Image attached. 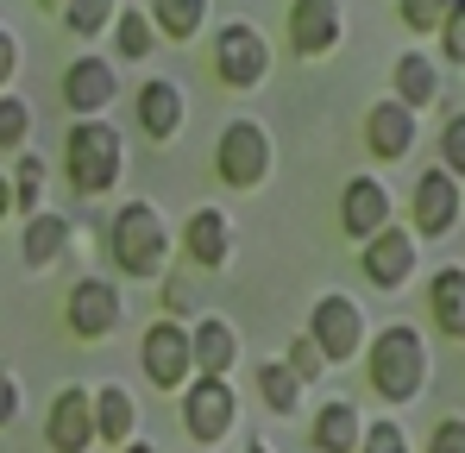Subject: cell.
Here are the masks:
<instances>
[{
	"label": "cell",
	"instance_id": "obj_22",
	"mask_svg": "<svg viewBox=\"0 0 465 453\" xmlns=\"http://www.w3.org/2000/svg\"><path fill=\"white\" fill-rule=\"evenodd\" d=\"M428 315L440 334L465 340V265H440L434 284H428Z\"/></svg>",
	"mask_w": 465,
	"mask_h": 453
},
{
	"label": "cell",
	"instance_id": "obj_19",
	"mask_svg": "<svg viewBox=\"0 0 465 453\" xmlns=\"http://www.w3.org/2000/svg\"><path fill=\"white\" fill-rule=\"evenodd\" d=\"M359 435H365V416H359L352 397H327L321 416H314V428H309L314 453H359Z\"/></svg>",
	"mask_w": 465,
	"mask_h": 453
},
{
	"label": "cell",
	"instance_id": "obj_32",
	"mask_svg": "<svg viewBox=\"0 0 465 453\" xmlns=\"http://www.w3.org/2000/svg\"><path fill=\"white\" fill-rule=\"evenodd\" d=\"M440 51H447V64H465V0H447V13H440Z\"/></svg>",
	"mask_w": 465,
	"mask_h": 453
},
{
	"label": "cell",
	"instance_id": "obj_24",
	"mask_svg": "<svg viewBox=\"0 0 465 453\" xmlns=\"http://www.w3.org/2000/svg\"><path fill=\"white\" fill-rule=\"evenodd\" d=\"M396 101L415 107V114L440 101V64H434L428 51H402V57H396Z\"/></svg>",
	"mask_w": 465,
	"mask_h": 453
},
{
	"label": "cell",
	"instance_id": "obj_18",
	"mask_svg": "<svg viewBox=\"0 0 465 453\" xmlns=\"http://www.w3.org/2000/svg\"><path fill=\"white\" fill-rule=\"evenodd\" d=\"M189 359H195V372H202V378H227L232 359H239V334H232V321L202 315V321L189 327Z\"/></svg>",
	"mask_w": 465,
	"mask_h": 453
},
{
	"label": "cell",
	"instance_id": "obj_5",
	"mask_svg": "<svg viewBox=\"0 0 465 453\" xmlns=\"http://www.w3.org/2000/svg\"><path fill=\"white\" fill-rule=\"evenodd\" d=\"M309 334H314V347L327 353V366H346L352 353H365V308L352 297H340V290H327L309 315Z\"/></svg>",
	"mask_w": 465,
	"mask_h": 453
},
{
	"label": "cell",
	"instance_id": "obj_13",
	"mask_svg": "<svg viewBox=\"0 0 465 453\" xmlns=\"http://www.w3.org/2000/svg\"><path fill=\"white\" fill-rule=\"evenodd\" d=\"M120 95V76L114 64H101V57H76L70 70H64V107L88 120V114H107V101Z\"/></svg>",
	"mask_w": 465,
	"mask_h": 453
},
{
	"label": "cell",
	"instance_id": "obj_31",
	"mask_svg": "<svg viewBox=\"0 0 465 453\" xmlns=\"http://www.w3.org/2000/svg\"><path fill=\"white\" fill-rule=\"evenodd\" d=\"M283 366L302 378V384H321V378H327V353L314 347V334H296V340H290V353H283Z\"/></svg>",
	"mask_w": 465,
	"mask_h": 453
},
{
	"label": "cell",
	"instance_id": "obj_17",
	"mask_svg": "<svg viewBox=\"0 0 465 453\" xmlns=\"http://www.w3.org/2000/svg\"><path fill=\"white\" fill-rule=\"evenodd\" d=\"M183 252H189V265L195 271H221L232 252V226L221 208H195L189 215V226H183Z\"/></svg>",
	"mask_w": 465,
	"mask_h": 453
},
{
	"label": "cell",
	"instance_id": "obj_28",
	"mask_svg": "<svg viewBox=\"0 0 465 453\" xmlns=\"http://www.w3.org/2000/svg\"><path fill=\"white\" fill-rule=\"evenodd\" d=\"M13 208H25V215L45 208V157H38V151H19V170H13Z\"/></svg>",
	"mask_w": 465,
	"mask_h": 453
},
{
	"label": "cell",
	"instance_id": "obj_14",
	"mask_svg": "<svg viewBox=\"0 0 465 453\" xmlns=\"http://www.w3.org/2000/svg\"><path fill=\"white\" fill-rule=\"evenodd\" d=\"M290 45L296 57H327L340 45V0H290Z\"/></svg>",
	"mask_w": 465,
	"mask_h": 453
},
{
	"label": "cell",
	"instance_id": "obj_33",
	"mask_svg": "<svg viewBox=\"0 0 465 453\" xmlns=\"http://www.w3.org/2000/svg\"><path fill=\"white\" fill-rule=\"evenodd\" d=\"M359 453H409V435H402V422H365V435H359Z\"/></svg>",
	"mask_w": 465,
	"mask_h": 453
},
{
	"label": "cell",
	"instance_id": "obj_8",
	"mask_svg": "<svg viewBox=\"0 0 465 453\" xmlns=\"http://www.w3.org/2000/svg\"><path fill=\"white\" fill-rule=\"evenodd\" d=\"M214 76L227 82V88H258L264 76H271V45H264V32L258 25H221V38H214Z\"/></svg>",
	"mask_w": 465,
	"mask_h": 453
},
{
	"label": "cell",
	"instance_id": "obj_2",
	"mask_svg": "<svg viewBox=\"0 0 465 453\" xmlns=\"http://www.w3.org/2000/svg\"><path fill=\"white\" fill-rule=\"evenodd\" d=\"M64 170H70V189H76V196H107V189L120 183V170H126V139H120V126H114L107 114L76 120L70 139H64Z\"/></svg>",
	"mask_w": 465,
	"mask_h": 453
},
{
	"label": "cell",
	"instance_id": "obj_34",
	"mask_svg": "<svg viewBox=\"0 0 465 453\" xmlns=\"http://www.w3.org/2000/svg\"><path fill=\"white\" fill-rule=\"evenodd\" d=\"M396 13H402V25H409V32H434V25H440V13H447V0H396Z\"/></svg>",
	"mask_w": 465,
	"mask_h": 453
},
{
	"label": "cell",
	"instance_id": "obj_42",
	"mask_svg": "<svg viewBox=\"0 0 465 453\" xmlns=\"http://www.w3.org/2000/svg\"><path fill=\"white\" fill-rule=\"evenodd\" d=\"M45 6H57V0H45Z\"/></svg>",
	"mask_w": 465,
	"mask_h": 453
},
{
	"label": "cell",
	"instance_id": "obj_39",
	"mask_svg": "<svg viewBox=\"0 0 465 453\" xmlns=\"http://www.w3.org/2000/svg\"><path fill=\"white\" fill-rule=\"evenodd\" d=\"M13 215V176H0V221Z\"/></svg>",
	"mask_w": 465,
	"mask_h": 453
},
{
	"label": "cell",
	"instance_id": "obj_40",
	"mask_svg": "<svg viewBox=\"0 0 465 453\" xmlns=\"http://www.w3.org/2000/svg\"><path fill=\"white\" fill-rule=\"evenodd\" d=\"M126 453H157V448L152 441H126Z\"/></svg>",
	"mask_w": 465,
	"mask_h": 453
},
{
	"label": "cell",
	"instance_id": "obj_35",
	"mask_svg": "<svg viewBox=\"0 0 465 453\" xmlns=\"http://www.w3.org/2000/svg\"><path fill=\"white\" fill-rule=\"evenodd\" d=\"M440 157H447L453 176H465V114H453V120L440 126Z\"/></svg>",
	"mask_w": 465,
	"mask_h": 453
},
{
	"label": "cell",
	"instance_id": "obj_21",
	"mask_svg": "<svg viewBox=\"0 0 465 453\" xmlns=\"http://www.w3.org/2000/svg\"><path fill=\"white\" fill-rule=\"evenodd\" d=\"M139 126H145L152 139H176V133H183V88H176L170 76H152V82L139 88Z\"/></svg>",
	"mask_w": 465,
	"mask_h": 453
},
{
	"label": "cell",
	"instance_id": "obj_37",
	"mask_svg": "<svg viewBox=\"0 0 465 453\" xmlns=\"http://www.w3.org/2000/svg\"><path fill=\"white\" fill-rule=\"evenodd\" d=\"M6 422H19V378L0 366V428H6Z\"/></svg>",
	"mask_w": 465,
	"mask_h": 453
},
{
	"label": "cell",
	"instance_id": "obj_16",
	"mask_svg": "<svg viewBox=\"0 0 465 453\" xmlns=\"http://www.w3.org/2000/svg\"><path fill=\"white\" fill-rule=\"evenodd\" d=\"M340 226H346L352 239H371L378 226H390V189L378 176H352V183H346V196H340Z\"/></svg>",
	"mask_w": 465,
	"mask_h": 453
},
{
	"label": "cell",
	"instance_id": "obj_11",
	"mask_svg": "<svg viewBox=\"0 0 465 453\" xmlns=\"http://www.w3.org/2000/svg\"><path fill=\"white\" fill-rule=\"evenodd\" d=\"M64 315H70L76 340H107L120 327V315H126V297L114 284H101V277H82L76 290H70V302H64Z\"/></svg>",
	"mask_w": 465,
	"mask_h": 453
},
{
	"label": "cell",
	"instance_id": "obj_41",
	"mask_svg": "<svg viewBox=\"0 0 465 453\" xmlns=\"http://www.w3.org/2000/svg\"><path fill=\"white\" fill-rule=\"evenodd\" d=\"M245 453H271V448H264V441H245Z\"/></svg>",
	"mask_w": 465,
	"mask_h": 453
},
{
	"label": "cell",
	"instance_id": "obj_10",
	"mask_svg": "<svg viewBox=\"0 0 465 453\" xmlns=\"http://www.w3.org/2000/svg\"><path fill=\"white\" fill-rule=\"evenodd\" d=\"M45 441H51V453H88L94 448V390L88 384H64L57 390L51 422H45Z\"/></svg>",
	"mask_w": 465,
	"mask_h": 453
},
{
	"label": "cell",
	"instance_id": "obj_27",
	"mask_svg": "<svg viewBox=\"0 0 465 453\" xmlns=\"http://www.w3.org/2000/svg\"><path fill=\"white\" fill-rule=\"evenodd\" d=\"M258 390H264V403H271L277 416H290V409L302 403V378L290 372L283 359H277V366H258Z\"/></svg>",
	"mask_w": 465,
	"mask_h": 453
},
{
	"label": "cell",
	"instance_id": "obj_36",
	"mask_svg": "<svg viewBox=\"0 0 465 453\" xmlns=\"http://www.w3.org/2000/svg\"><path fill=\"white\" fill-rule=\"evenodd\" d=\"M428 453H465V416H447V422L434 428V441H428Z\"/></svg>",
	"mask_w": 465,
	"mask_h": 453
},
{
	"label": "cell",
	"instance_id": "obj_7",
	"mask_svg": "<svg viewBox=\"0 0 465 453\" xmlns=\"http://www.w3.org/2000/svg\"><path fill=\"white\" fill-rule=\"evenodd\" d=\"M139 366L157 390H183L195 378V359H189V327L170 315V321H152L145 340H139Z\"/></svg>",
	"mask_w": 465,
	"mask_h": 453
},
{
	"label": "cell",
	"instance_id": "obj_1",
	"mask_svg": "<svg viewBox=\"0 0 465 453\" xmlns=\"http://www.w3.org/2000/svg\"><path fill=\"white\" fill-rule=\"evenodd\" d=\"M365 372H371V390L384 403H415L421 384H428V340H421V327L390 321L378 340H365Z\"/></svg>",
	"mask_w": 465,
	"mask_h": 453
},
{
	"label": "cell",
	"instance_id": "obj_4",
	"mask_svg": "<svg viewBox=\"0 0 465 453\" xmlns=\"http://www.w3.org/2000/svg\"><path fill=\"white\" fill-rule=\"evenodd\" d=\"M214 170H221L227 189H258L271 176V133L258 120H232L214 146Z\"/></svg>",
	"mask_w": 465,
	"mask_h": 453
},
{
	"label": "cell",
	"instance_id": "obj_6",
	"mask_svg": "<svg viewBox=\"0 0 465 453\" xmlns=\"http://www.w3.org/2000/svg\"><path fill=\"white\" fill-rule=\"evenodd\" d=\"M232 416H239V397H232L227 378H202L183 390V428L202 441V448H214V441H227L232 435Z\"/></svg>",
	"mask_w": 465,
	"mask_h": 453
},
{
	"label": "cell",
	"instance_id": "obj_30",
	"mask_svg": "<svg viewBox=\"0 0 465 453\" xmlns=\"http://www.w3.org/2000/svg\"><path fill=\"white\" fill-rule=\"evenodd\" d=\"M25 139H32V107H25V95L0 88V151H19Z\"/></svg>",
	"mask_w": 465,
	"mask_h": 453
},
{
	"label": "cell",
	"instance_id": "obj_29",
	"mask_svg": "<svg viewBox=\"0 0 465 453\" xmlns=\"http://www.w3.org/2000/svg\"><path fill=\"white\" fill-rule=\"evenodd\" d=\"M114 13H120V0H64V25L76 38H94L101 25H114Z\"/></svg>",
	"mask_w": 465,
	"mask_h": 453
},
{
	"label": "cell",
	"instance_id": "obj_25",
	"mask_svg": "<svg viewBox=\"0 0 465 453\" xmlns=\"http://www.w3.org/2000/svg\"><path fill=\"white\" fill-rule=\"evenodd\" d=\"M208 6H214V0H152V25L163 32V38L189 45V38L208 25Z\"/></svg>",
	"mask_w": 465,
	"mask_h": 453
},
{
	"label": "cell",
	"instance_id": "obj_15",
	"mask_svg": "<svg viewBox=\"0 0 465 453\" xmlns=\"http://www.w3.org/2000/svg\"><path fill=\"white\" fill-rule=\"evenodd\" d=\"M365 146H371V157H384V164L409 157V151H415V107L378 101V107L365 114Z\"/></svg>",
	"mask_w": 465,
	"mask_h": 453
},
{
	"label": "cell",
	"instance_id": "obj_38",
	"mask_svg": "<svg viewBox=\"0 0 465 453\" xmlns=\"http://www.w3.org/2000/svg\"><path fill=\"white\" fill-rule=\"evenodd\" d=\"M13 70H19V38H13V32L0 25V88L13 82Z\"/></svg>",
	"mask_w": 465,
	"mask_h": 453
},
{
	"label": "cell",
	"instance_id": "obj_20",
	"mask_svg": "<svg viewBox=\"0 0 465 453\" xmlns=\"http://www.w3.org/2000/svg\"><path fill=\"white\" fill-rule=\"evenodd\" d=\"M19 252H25V271H51V265H57L64 252H70V221H64V215H51V208L25 215Z\"/></svg>",
	"mask_w": 465,
	"mask_h": 453
},
{
	"label": "cell",
	"instance_id": "obj_12",
	"mask_svg": "<svg viewBox=\"0 0 465 453\" xmlns=\"http://www.w3.org/2000/svg\"><path fill=\"white\" fill-rule=\"evenodd\" d=\"M415 233H402V226L390 221L378 226L371 239H365V252H359V265H365V277L378 284V290H396V284H409V271H415Z\"/></svg>",
	"mask_w": 465,
	"mask_h": 453
},
{
	"label": "cell",
	"instance_id": "obj_23",
	"mask_svg": "<svg viewBox=\"0 0 465 453\" xmlns=\"http://www.w3.org/2000/svg\"><path fill=\"white\" fill-rule=\"evenodd\" d=\"M133 422H139L133 390H126V384H101V390H94V441L126 448V441H133Z\"/></svg>",
	"mask_w": 465,
	"mask_h": 453
},
{
	"label": "cell",
	"instance_id": "obj_26",
	"mask_svg": "<svg viewBox=\"0 0 465 453\" xmlns=\"http://www.w3.org/2000/svg\"><path fill=\"white\" fill-rule=\"evenodd\" d=\"M114 45H120V57H126V64L152 57V13L120 6V13H114Z\"/></svg>",
	"mask_w": 465,
	"mask_h": 453
},
{
	"label": "cell",
	"instance_id": "obj_9",
	"mask_svg": "<svg viewBox=\"0 0 465 453\" xmlns=\"http://www.w3.org/2000/svg\"><path fill=\"white\" fill-rule=\"evenodd\" d=\"M409 215H415V233L421 239H440L460 226V176L440 164V170H421L415 196H409Z\"/></svg>",
	"mask_w": 465,
	"mask_h": 453
},
{
	"label": "cell",
	"instance_id": "obj_3",
	"mask_svg": "<svg viewBox=\"0 0 465 453\" xmlns=\"http://www.w3.org/2000/svg\"><path fill=\"white\" fill-rule=\"evenodd\" d=\"M107 246H114V265H120L126 277H157V271L170 265V226L157 215V202H126V208L114 215Z\"/></svg>",
	"mask_w": 465,
	"mask_h": 453
}]
</instances>
